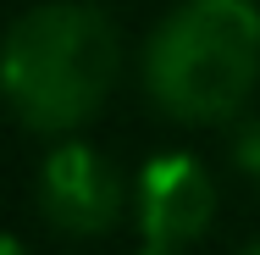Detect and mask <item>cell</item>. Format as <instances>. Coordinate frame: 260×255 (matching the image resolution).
Listing matches in <instances>:
<instances>
[{
	"label": "cell",
	"instance_id": "7",
	"mask_svg": "<svg viewBox=\"0 0 260 255\" xmlns=\"http://www.w3.org/2000/svg\"><path fill=\"white\" fill-rule=\"evenodd\" d=\"M144 255H177V250H144Z\"/></svg>",
	"mask_w": 260,
	"mask_h": 255
},
{
	"label": "cell",
	"instance_id": "8",
	"mask_svg": "<svg viewBox=\"0 0 260 255\" xmlns=\"http://www.w3.org/2000/svg\"><path fill=\"white\" fill-rule=\"evenodd\" d=\"M244 255H260V244H249V250H244Z\"/></svg>",
	"mask_w": 260,
	"mask_h": 255
},
{
	"label": "cell",
	"instance_id": "5",
	"mask_svg": "<svg viewBox=\"0 0 260 255\" xmlns=\"http://www.w3.org/2000/svg\"><path fill=\"white\" fill-rule=\"evenodd\" d=\"M238 166L249 178H260V117H249V128L238 133Z\"/></svg>",
	"mask_w": 260,
	"mask_h": 255
},
{
	"label": "cell",
	"instance_id": "1",
	"mask_svg": "<svg viewBox=\"0 0 260 255\" xmlns=\"http://www.w3.org/2000/svg\"><path fill=\"white\" fill-rule=\"evenodd\" d=\"M116 28L83 0L34 6L6 34V95L11 111L39 133H67L89 122L116 83Z\"/></svg>",
	"mask_w": 260,
	"mask_h": 255
},
{
	"label": "cell",
	"instance_id": "4",
	"mask_svg": "<svg viewBox=\"0 0 260 255\" xmlns=\"http://www.w3.org/2000/svg\"><path fill=\"white\" fill-rule=\"evenodd\" d=\"M133 211L150 250H183L216 216V183L194 155H155L133 178Z\"/></svg>",
	"mask_w": 260,
	"mask_h": 255
},
{
	"label": "cell",
	"instance_id": "3",
	"mask_svg": "<svg viewBox=\"0 0 260 255\" xmlns=\"http://www.w3.org/2000/svg\"><path fill=\"white\" fill-rule=\"evenodd\" d=\"M127 205V183L122 172L89 145H61L45 155L39 166V211L45 222L72 233V239H94L105 228H116Z\"/></svg>",
	"mask_w": 260,
	"mask_h": 255
},
{
	"label": "cell",
	"instance_id": "6",
	"mask_svg": "<svg viewBox=\"0 0 260 255\" xmlns=\"http://www.w3.org/2000/svg\"><path fill=\"white\" fill-rule=\"evenodd\" d=\"M6 255H28V250H22V244H17V239H6Z\"/></svg>",
	"mask_w": 260,
	"mask_h": 255
},
{
	"label": "cell",
	"instance_id": "2",
	"mask_svg": "<svg viewBox=\"0 0 260 255\" xmlns=\"http://www.w3.org/2000/svg\"><path fill=\"white\" fill-rule=\"evenodd\" d=\"M144 83L177 122H221L260 83L255 0H183L144 50Z\"/></svg>",
	"mask_w": 260,
	"mask_h": 255
}]
</instances>
